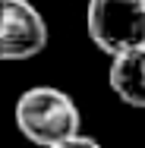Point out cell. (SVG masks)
Listing matches in <instances>:
<instances>
[{"mask_svg": "<svg viewBox=\"0 0 145 148\" xmlns=\"http://www.w3.org/2000/svg\"><path fill=\"white\" fill-rule=\"evenodd\" d=\"M54 148H101V142H95V139H88V136H76V139H69V142H60Z\"/></svg>", "mask_w": 145, "mask_h": 148, "instance_id": "5b68a950", "label": "cell"}, {"mask_svg": "<svg viewBox=\"0 0 145 148\" xmlns=\"http://www.w3.org/2000/svg\"><path fill=\"white\" fill-rule=\"evenodd\" d=\"M16 129L38 148H54L82 136V114L76 101L60 88L35 85L16 98Z\"/></svg>", "mask_w": 145, "mask_h": 148, "instance_id": "6da1fadb", "label": "cell"}, {"mask_svg": "<svg viewBox=\"0 0 145 148\" xmlns=\"http://www.w3.org/2000/svg\"><path fill=\"white\" fill-rule=\"evenodd\" d=\"M85 29L98 51L117 57L145 44V0H88Z\"/></svg>", "mask_w": 145, "mask_h": 148, "instance_id": "7a4b0ae2", "label": "cell"}, {"mask_svg": "<svg viewBox=\"0 0 145 148\" xmlns=\"http://www.w3.org/2000/svg\"><path fill=\"white\" fill-rule=\"evenodd\" d=\"M107 82L123 104L145 110V44L133 47V51H123L111 60Z\"/></svg>", "mask_w": 145, "mask_h": 148, "instance_id": "277c9868", "label": "cell"}, {"mask_svg": "<svg viewBox=\"0 0 145 148\" xmlns=\"http://www.w3.org/2000/svg\"><path fill=\"white\" fill-rule=\"evenodd\" d=\"M47 47V22L29 0H0V60H32Z\"/></svg>", "mask_w": 145, "mask_h": 148, "instance_id": "3957f363", "label": "cell"}]
</instances>
